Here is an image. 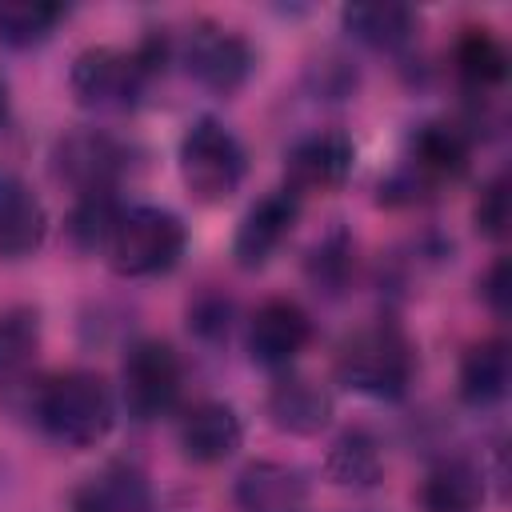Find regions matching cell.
I'll return each instance as SVG.
<instances>
[{
    "label": "cell",
    "mask_w": 512,
    "mask_h": 512,
    "mask_svg": "<svg viewBox=\"0 0 512 512\" xmlns=\"http://www.w3.org/2000/svg\"><path fill=\"white\" fill-rule=\"evenodd\" d=\"M168 60V40L148 36L136 48H112V44H92L72 60L68 84L72 96L92 108V112H124L136 108L140 96L148 92L152 76Z\"/></svg>",
    "instance_id": "obj_1"
},
{
    "label": "cell",
    "mask_w": 512,
    "mask_h": 512,
    "mask_svg": "<svg viewBox=\"0 0 512 512\" xmlns=\"http://www.w3.org/2000/svg\"><path fill=\"white\" fill-rule=\"evenodd\" d=\"M32 416L40 432L64 448H96L116 420L108 384L88 368H68L40 380L32 396Z\"/></svg>",
    "instance_id": "obj_2"
},
{
    "label": "cell",
    "mask_w": 512,
    "mask_h": 512,
    "mask_svg": "<svg viewBox=\"0 0 512 512\" xmlns=\"http://www.w3.org/2000/svg\"><path fill=\"white\" fill-rule=\"evenodd\" d=\"M416 376V344L392 320L356 328L336 352V380L372 400H400Z\"/></svg>",
    "instance_id": "obj_3"
},
{
    "label": "cell",
    "mask_w": 512,
    "mask_h": 512,
    "mask_svg": "<svg viewBox=\"0 0 512 512\" xmlns=\"http://www.w3.org/2000/svg\"><path fill=\"white\" fill-rule=\"evenodd\" d=\"M188 248V228L172 208L160 204H124L104 256L120 276H164L180 264Z\"/></svg>",
    "instance_id": "obj_4"
},
{
    "label": "cell",
    "mask_w": 512,
    "mask_h": 512,
    "mask_svg": "<svg viewBox=\"0 0 512 512\" xmlns=\"http://www.w3.org/2000/svg\"><path fill=\"white\" fill-rule=\"evenodd\" d=\"M472 156V140L460 124L448 120H424L412 140H408V156L404 164L380 184V200H400L412 204L424 192H432L436 184H448L456 176H464Z\"/></svg>",
    "instance_id": "obj_5"
},
{
    "label": "cell",
    "mask_w": 512,
    "mask_h": 512,
    "mask_svg": "<svg viewBox=\"0 0 512 512\" xmlns=\"http://www.w3.org/2000/svg\"><path fill=\"white\" fill-rule=\"evenodd\" d=\"M180 180L184 188L200 200V204H220L228 200L248 168L244 144L236 140V132L216 120V116H196L184 136H180Z\"/></svg>",
    "instance_id": "obj_6"
},
{
    "label": "cell",
    "mask_w": 512,
    "mask_h": 512,
    "mask_svg": "<svg viewBox=\"0 0 512 512\" xmlns=\"http://www.w3.org/2000/svg\"><path fill=\"white\" fill-rule=\"evenodd\" d=\"M184 388V364L168 340L144 336L124 352L120 364V400L132 420L148 424L176 408Z\"/></svg>",
    "instance_id": "obj_7"
},
{
    "label": "cell",
    "mask_w": 512,
    "mask_h": 512,
    "mask_svg": "<svg viewBox=\"0 0 512 512\" xmlns=\"http://www.w3.org/2000/svg\"><path fill=\"white\" fill-rule=\"evenodd\" d=\"M128 144L112 136L108 128L76 124L52 144V172L76 188V196L88 192H116L120 176L128 172Z\"/></svg>",
    "instance_id": "obj_8"
},
{
    "label": "cell",
    "mask_w": 512,
    "mask_h": 512,
    "mask_svg": "<svg viewBox=\"0 0 512 512\" xmlns=\"http://www.w3.org/2000/svg\"><path fill=\"white\" fill-rule=\"evenodd\" d=\"M180 60H184L188 76L200 88H208L216 96H228V92H236L252 76L256 52H252L248 36H240L236 28H224L216 20H196L184 32Z\"/></svg>",
    "instance_id": "obj_9"
},
{
    "label": "cell",
    "mask_w": 512,
    "mask_h": 512,
    "mask_svg": "<svg viewBox=\"0 0 512 512\" xmlns=\"http://www.w3.org/2000/svg\"><path fill=\"white\" fill-rule=\"evenodd\" d=\"M356 144L344 132H308L284 156V188L300 200L308 192H332L352 176Z\"/></svg>",
    "instance_id": "obj_10"
},
{
    "label": "cell",
    "mask_w": 512,
    "mask_h": 512,
    "mask_svg": "<svg viewBox=\"0 0 512 512\" xmlns=\"http://www.w3.org/2000/svg\"><path fill=\"white\" fill-rule=\"evenodd\" d=\"M300 220V196L288 192V188H272L264 192L236 224V236H232V260L240 268H264L280 244L292 236Z\"/></svg>",
    "instance_id": "obj_11"
},
{
    "label": "cell",
    "mask_w": 512,
    "mask_h": 512,
    "mask_svg": "<svg viewBox=\"0 0 512 512\" xmlns=\"http://www.w3.org/2000/svg\"><path fill=\"white\" fill-rule=\"evenodd\" d=\"M312 340V320L308 312L288 300V296H272L264 300L252 320H248V356L260 364V368H272V372H284L300 352L304 344Z\"/></svg>",
    "instance_id": "obj_12"
},
{
    "label": "cell",
    "mask_w": 512,
    "mask_h": 512,
    "mask_svg": "<svg viewBox=\"0 0 512 512\" xmlns=\"http://www.w3.org/2000/svg\"><path fill=\"white\" fill-rule=\"evenodd\" d=\"M236 512H304L308 480L300 468L284 460H252L240 468L232 484Z\"/></svg>",
    "instance_id": "obj_13"
},
{
    "label": "cell",
    "mask_w": 512,
    "mask_h": 512,
    "mask_svg": "<svg viewBox=\"0 0 512 512\" xmlns=\"http://www.w3.org/2000/svg\"><path fill=\"white\" fill-rule=\"evenodd\" d=\"M240 440L244 424L224 400H200L176 424V444L192 464H220L240 448Z\"/></svg>",
    "instance_id": "obj_14"
},
{
    "label": "cell",
    "mask_w": 512,
    "mask_h": 512,
    "mask_svg": "<svg viewBox=\"0 0 512 512\" xmlns=\"http://www.w3.org/2000/svg\"><path fill=\"white\" fill-rule=\"evenodd\" d=\"M68 512H152V484L136 464L112 460L72 488Z\"/></svg>",
    "instance_id": "obj_15"
},
{
    "label": "cell",
    "mask_w": 512,
    "mask_h": 512,
    "mask_svg": "<svg viewBox=\"0 0 512 512\" xmlns=\"http://www.w3.org/2000/svg\"><path fill=\"white\" fill-rule=\"evenodd\" d=\"M48 236V212L40 196L12 172H0V256H32Z\"/></svg>",
    "instance_id": "obj_16"
},
{
    "label": "cell",
    "mask_w": 512,
    "mask_h": 512,
    "mask_svg": "<svg viewBox=\"0 0 512 512\" xmlns=\"http://www.w3.org/2000/svg\"><path fill=\"white\" fill-rule=\"evenodd\" d=\"M484 472L464 456L436 460L420 480V512H480L484 508Z\"/></svg>",
    "instance_id": "obj_17"
},
{
    "label": "cell",
    "mask_w": 512,
    "mask_h": 512,
    "mask_svg": "<svg viewBox=\"0 0 512 512\" xmlns=\"http://www.w3.org/2000/svg\"><path fill=\"white\" fill-rule=\"evenodd\" d=\"M268 416H272V424L280 432L312 436V432H320L332 420V396L316 380L296 376V372H284L268 388Z\"/></svg>",
    "instance_id": "obj_18"
},
{
    "label": "cell",
    "mask_w": 512,
    "mask_h": 512,
    "mask_svg": "<svg viewBox=\"0 0 512 512\" xmlns=\"http://www.w3.org/2000/svg\"><path fill=\"white\" fill-rule=\"evenodd\" d=\"M508 380H512V352H508V340L492 336V340L472 344V348L460 356L456 388H460V400H464V404H472V408H492V404H500L504 392H508Z\"/></svg>",
    "instance_id": "obj_19"
},
{
    "label": "cell",
    "mask_w": 512,
    "mask_h": 512,
    "mask_svg": "<svg viewBox=\"0 0 512 512\" xmlns=\"http://www.w3.org/2000/svg\"><path fill=\"white\" fill-rule=\"evenodd\" d=\"M324 472L340 488H376L384 480V452L380 440L364 428H344L324 456Z\"/></svg>",
    "instance_id": "obj_20"
},
{
    "label": "cell",
    "mask_w": 512,
    "mask_h": 512,
    "mask_svg": "<svg viewBox=\"0 0 512 512\" xmlns=\"http://www.w3.org/2000/svg\"><path fill=\"white\" fill-rule=\"evenodd\" d=\"M340 24L368 48L396 52L416 36V12L408 4H348Z\"/></svg>",
    "instance_id": "obj_21"
},
{
    "label": "cell",
    "mask_w": 512,
    "mask_h": 512,
    "mask_svg": "<svg viewBox=\"0 0 512 512\" xmlns=\"http://www.w3.org/2000/svg\"><path fill=\"white\" fill-rule=\"evenodd\" d=\"M456 76L468 92H488L500 88L508 76V48L492 28H464V36L456 40Z\"/></svg>",
    "instance_id": "obj_22"
},
{
    "label": "cell",
    "mask_w": 512,
    "mask_h": 512,
    "mask_svg": "<svg viewBox=\"0 0 512 512\" xmlns=\"http://www.w3.org/2000/svg\"><path fill=\"white\" fill-rule=\"evenodd\" d=\"M64 12L68 8L56 0H0V40L12 48H32L56 32Z\"/></svg>",
    "instance_id": "obj_23"
},
{
    "label": "cell",
    "mask_w": 512,
    "mask_h": 512,
    "mask_svg": "<svg viewBox=\"0 0 512 512\" xmlns=\"http://www.w3.org/2000/svg\"><path fill=\"white\" fill-rule=\"evenodd\" d=\"M40 348V312L28 304H12L0 312V384L16 380Z\"/></svg>",
    "instance_id": "obj_24"
},
{
    "label": "cell",
    "mask_w": 512,
    "mask_h": 512,
    "mask_svg": "<svg viewBox=\"0 0 512 512\" xmlns=\"http://www.w3.org/2000/svg\"><path fill=\"white\" fill-rule=\"evenodd\" d=\"M120 208H124V204L116 200V192H88V196H76V204H72V212H68V236H72V244L84 248V252H104L108 232H112Z\"/></svg>",
    "instance_id": "obj_25"
},
{
    "label": "cell",
    "mask_w": 512,
    "mask_h": 512,
    "mask_svg": "<svg viewBox=\"0 0 512 512\" xmlns=\"http://www.w3.org/2000/svg\"><path fill=\"white\" fill-rule=\"evenodd\" d=\"M308 276H312V284L316 288H324V292H340L344 284H348V276H352V240H348V232H328L316 248H312V256H308Z\"/></svg>",
    "instance_id": "obj_26"
},
{
    "label": "cell",
    "mask_w": 512,
    "mask_h": 512,
    "mask_svg": "<svg viewBox=\"0 0 512 512\" xmlns=\"http://www.w3.org/2000/svg\"><path fill=\"white\" fill-rule=\"evenodd\" d=\"M188 328L200 336V340H208V344H216V340H224L228 336V328H232V300L224 296V292H200L192 304H188Z\"/></svg>",
    "instance_id": "obj_27"
},
{
    "label": "cell",
    "mask_w": 512,
    "mask_h": 512,
    "mask_svg": "<svg viewBox=\"0 0 512 512\" xmlns=\"http://www.w3.org/2000/svg\"><path fill=\"white\" fill-rule=\"evenodd\" d=\"M472 216H476V228L484 236H492V240L504 236V228H508V176L504 172H496L480 188V200H476V212Z\"/></svg>",
    "instance_id": "obj_28"
},
{
    "label": "cell",
    "mask_w": 512,
    "mask_h": 512,
    "mask_svg": "<svg viewBox=\"0 0 512 512\" xmlns=\"http://www.w3.org/2000/svg\"><path fill=\"white\" fill-rule=\"evenodd\" d=\"M480 296H484V304H488L496 316L508 312V260H504V256H496L492 268L480 276Z\"/></svg>",
    "instance_id": "obj_29"
},
{
    "label": "cell",
    "mask_w": 512,
    "mask_h": 512,
    "mask_svg": "<svg viewBox=\"0 0 512 512\" xmlns=\"http://www.w3.org/2000/svg\"><path fill=\"white\" fill-rule=\"evenodd\" d=\"M8 108H12V96H8V80L0 76V128L8 124Z\"/></svg>",
    "instance_id": "obj_30"
}]
</instances>
